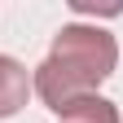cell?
Wrapping results in <instances>:
<instances>
[{
    "label": "cell",
    "mask_w": 123,
    "mask_h": 123,
    "mask_svg": "<svg viewBox=\"0 0 123 123\" xmlns=\"http://www.w3.org/2000/svg\"><path fill=\"white\" fill-rule=\"evenodd\" d=\"M62 123H119V105L105 101L101 92H79L70 97L62 110H53Z\"/></svg>",
    "instance_id": "obj_3"
},
{
    "label": "cell",
    "mask_w": 123,
    "mask_h": 123,
    "mask_svg": "<svg viewBox=\"0 0 123 123\" xmlns=\"http://www.w3.org/2000/svg\"><path fill=\"white\" fill-rule=\"evenodd\" d=\"M31 70L22 66L18 57H9V53H0V119H13L26 105L31 97Z\"/></svg>",
    "instance_id": "obj_2"
},
{
    "label": "cell",
    "mask_w": 123,
    "mask_h": 123,
    "mask_svg": "<svg viewBox=\"0 0 123 123\" xmlns=\"http://www.w3.org/2000/svg\"><path fill=\"white\" fill-rule=\"evenodd\" d=\"M49 62L66 75L75 88H88L97 92V84H105L119 66V44L105 26H84V22H70L53 35V49Z\"/></svg>",
    "instance_id": "obj_1"
}]
</instances>
